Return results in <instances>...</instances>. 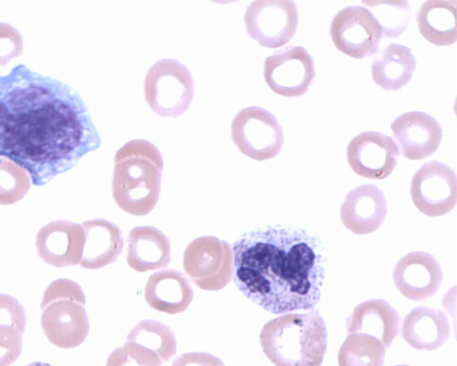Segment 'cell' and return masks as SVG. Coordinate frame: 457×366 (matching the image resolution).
I'll list each match as a JSON object with an SVG mask.
<instances>
[{
  "mask_svg": "<svg viewBox=\"0 0 457 366\" xmlns=\"http://www.w3.org/2000/svg\"><path fill=\"white\" fill-rule=\"evenodd\" d=\"M79 94L61 80L14 66L0 76V156L46 185L100 147Z\"/></svg>",
  "mask_w": 457,
  "mask_h": 366,
  "instance_id": "cell-1",
  "label": "cell"
},
{
  "mask_svg": "<svg viewBox=\"0 0 457 366\" xmlns=\"http://www.w3.org/2000/svg\"><path fill=\"white\" fill-rule=\"evenodd\" d=\"M232 254L236 287L263 310L287 313L320 301L325 254L315 235L290 227L259 228L238 237Z\"/></svg>",
  "mask_w": 457,
  "mask_h": 366,
  "instance_id": "cell-2",
  "label": "cell"
},
{
  "mask_svg": "<svg viewBox=\"0 0 457 366\" xmlns=\"http://www.w3.org/2000/svg\"><path fill=\"white\" fill-rule=\"evenodd\" d=\"M163 160L151 142L133 139L115 154L112 182L117 205L134 216L149 213L157 204L161 193Z\"/></svg>",
  "mask_w": 457,
  "mask_h": 366,
  "instance_id": "cell-3",
  "label": "cell"
},
{
  "mask_svg": "<svg viewBox=\"0 0 457 366\" xmlns=\"http://www.w3.org/2000/svg\"><path fill=\"white\" fill-rule=\"evenodd\" d=\"M327 339L326 323L318 310L276 317L260 333L262 351L276 366H321Z\"/></svg>",
  "mask_w": 457,
  "mask_h": 366,
  "instance_id": "cell-4",
  "label": "cell"
},
{
  "mask_svg": "<svg viewBox=\"0 0 457 366\" xmlns=\"http://www.w3.org/2000/svg\"><path fill=\"white\" fill-rule=\"evenodd\" d=\"M86 296L81 287L68 279L50 283L41 301V327L50 343L70 349L87 337L89 321L85 310Z\"/></svg>",
  "mask_w": 457,
  "mask_h": 366,
  "instance_id": "cell-5",
  "label": "cell"
},
{
  "mask_svg": "<svg viewBox=\"0 0 457 366\" xmlns=\"http://www.w3.org/2000/svg\"><path fill=\"white\" fill-rule=\"evenodd\" d=\"M144 95L145 102L157 115L179 117L186 112L194 98L191 71L176 59L159 60L145 74Z\"/></svg>",
  "mask_w": 457,
  "mask_h": 366,
  "instance_id": "cell-6",
  "label": "cell"
},
{
  "mask_svg": "<svg viewBox=\"0 0 457 366\" xmlns=\"http://www.w3.org/2000/svg\"><path fill=\"white\" fill-rule=\"evenodd\" d=\"M183 267L199 288L220 290L233 278L232 248L227 241L216 237H196L184 251Z\"/></svg>",
  "mask_w": 457,
  "mask_h": 366,
  "instance_id": "cell-7",
  "label": "cell"
},
{
  "mask_svg": "<svg viewBox=\"0 0 457 366\" xmlns=\"http://www.w3.org/2000/svg\"><path fill=\"white\" fill-rule=\"evenodd\" d=\"M231 137L237 149L255 161L274 158L284 143L280 123L273 113L260 106H249L236 114Z\"/></svg>",
  "mask_w": 457,
  "mask_h": 366,
  "instance_id": "cell-8",
  "label": "cell"
},
{
  "mask_svg": "<svg viewBox=\"0 0 457 366\" xmlns=\"http://www.w3.org/2000/svg\"><path fill=\"white\" fill-rule=\"evenodd\" d=\"M248 35L261 46L277 48L287 44L298 24L293 1L258 0L250 4L244 16Z\"/></svg>",
  "mask_w": 457,
  "mask_h": 366,
  "instance_id": "cell-9",
  "label": "cell"
},
{
  "mask_svg": "<svg viewBox=\"0 0 457 366\" xmlns=\"http://www.w3.org/2000/svg\"><path fill=\"white\" fill-rule=\"evenodd\" d=\"M330 36L337 50L350 57L363 59L377 52L382 29L369 9L351 5L333 18Z\"/></svg>",
  "mask_w": 457,
  "mask_h": 366,
  "instance_id": "cell-10",
  "label": "cell"
},
{
  "mask_svg": "<svg viewBox=\"0 0 457 366\" xmlns=\"http://www.w3.org/2000/svg\"><path fill=\"white\" fill-rule=\"evenodd\" d=\"M411 195L416 208L423 214L439 217L450 212L457 202V179L448 165L430 161L413 175Z\"/></svg>",
  "mask_w": 457,
  "mask_h": 366,
  "instance_id": "cell-11",
  "label": "cell"
},
{
  "mask_svg": "<svg viewBox=\"0 0 457 366\" xmlns=\"http://www.w3.org/2000/svg\"><path fill=\"white\" fill-rule=\"evenodd\" d=\"M314 76L313 60L303 46L283 48L264 61V79L279 96L296 97L304 95Z\"/></svg>",
  "mask_w": 457,
  "mask_h": 366,
  "instance_id": "cell-12",
  "label": "cell"
},
{
  "mask_svg": "<svg viewBox=\"0 0 457 366\" xmlns=\"http://www.w3.org/2000/svg\"><path fill=\"white\" fill-rule=\"evenodd\" d=\"M346 156L350 167L359 176L385 179L396 166L399 149L389 136L364 131L349 142Z\"/></svg>",
  "mask_w": 457,
  "mask_h": 366,
  "instance_id": "cell-13",
  "label": "cell"
},
{
  "mask_svg": "<svg viewBox=\"0 0 457 366\" xmlns=\"http://www.w3.org/2000/svg\"><path fill=\"white\" fill-rule=\"evenodd\" d=\"M393 280L404 297L419 302L438 292L443 282V271L440 263L431 254L413 251L396 262Z\"/></svg>",
  "mask_w": 457,
  "mask_h": 366,
  "instance_id": "cell-14",
  "label": "cell"
},
{
  "mask_svg": "<svg viewBox=\"0 0 457 366\" xmlns=\"http://www.w3.org/2000/svg\"><path fill=\"white\" fill-rule=\"evenodd\" d=\"M84 242L85 233L81 224L64 220L47 223L36 237L39 257L46 263L57 268L79 264Z\"/></svg>",
  "mask_w": 457,
  "mask_h": 366,
  "instance_id": "cell-15",
  "label": "cell"
},
{
  "mask_svg": "<svg viewBox=\"0 0 457 366\" xmlns=\"http://www.w3.org/2000/svg\"><path fill=\"white\" fill-rule=\"evenodd\" d=\"M390 128L402 154L410 160L432 155L442 140L438 121L427 112L411 111L395 118Z\"/></svg>",
  "mask_w": 457,
  "mask_h": 366,
  "instance_id": "cell-16",
  "label": "cell"
},
{
  "mask_svg": "<svg viewBox=\"0 0 457 366\" xmlns=\"http://www.w3.org/2000/svg\"><path fill=\"white\" fill-rule=\"evenodd\" d=\"M387 212L383 192L373 184L359 186L345 195L340 207L345 227L357 235L376 231L384 222Z\"/></svg>",
  "mask_w": 457,
  "mask_h": 366,
  "instance_id": "cell-17",
  "label": "cell"
},
{
  "mask_svg": "<svg viewBox=\"0 0 457 366\" xmlns=\"http://www.w3.org/2000/svg\"><path fill=\"white\" fill-rule=\"evenodd\" d=\"M401 335L414 349L435 351L449 339L451 327L443 311L420 305L404 316Z\"/></svg>",
  "mask_w": 457,
  "mask_h": 366,
  "instance_id": "cell-18",
  "label": "cell"
},
{
  "mask_svg": "<svg viewBox=\"0 0 457 366\" xmlns=\"http://www.w3.org/2000/svg\"><path fill=\"white\" fill-rule=\"evenodd\" d=\"M400 315L386 301L369 299L356 305L346 321L348 334L375 337L388 348L398 335Z\"/></svg>",
  "mask_w": 457,
  "mask_h": 366,
  "instance_id": "cell-19",
  "label": "cell"
},
{
  "mask_svg": "<svg viewBox=\"0 0 457 366\" xmlns=\"http://www.w3.org/2000/svg\"><path fill=\"white\" fill-rule=\"evenodd\" d=\"M81 226L85 242L79 265L87 270H98L113 263L123 249L120 229L105 219L86 220Z\"/></svg>",
  "mask_w": 457,
  "mask_h": 366,
  "instance_id": "cell-20",
  "label": "cell"
},
{
  "mask_svg": "<svg viewBox=\"0 0 457 366\" xmlns=\"http://www.w3.org/2000/svg\"><path fill=\"white\" fill-rule=\"evenodd\" d=\"M194 298L188 279L179 270L164 269L148 278L145 286V299L149 306L168 314L184 312Z\"/></svg>",
  "mask_w": 457,
  "mask_h": 366,
  "instance_id": "cell-21",
  "label": "cell"
},
{
  "mask_svg": "<svg viewBox=\"0 0 457 366\" xmlns=\"http://www.w3.org/2000/svg\"><path fill=\"white\" fill-rule=\"evenodd\" d=\"M170 243L167 236L153 226L132 229L128 237L127 262L138 272L155 270L170 261Z\"/></svg>",
  "mask_w": 457,
  "mask_h": 366,
  "instance_id": "cell-22",
  "label": "cell"
},
{
  "mask_svg": "<svg viewBox=\"0 0 457 366\" xmlns=\"http://www.w3.org/2000/svg\"><path fill=\"white\" fill-rule=\"evenodd\" d=\"M415 68L416 60L409 47L390 44L372 63L371 74L378 86L396 91L411 81Z\"/></svg>",
  "mask_w": 457,
  "mask_h": 366,
  "instance_id": "cell-23",
  "label": "cell"
},
{
  "mask_svg": "<svg viewBox=\"0 0 457 366\" xmlns=\"http://www.w3.org/2000/svg\"><path fill=\"white\" fill-rule=\"evenodd\" d=\"M456 11L455 1L424 2L417 15L420 34L436 46L453 45L457 40Z\"/></svg>",
  "mask_w": 457,
  "mask_h": 366,
  "instance_id": "cell-24",
  "label": "cell"
},
{
  "mask_svg": "<svg viewBox=\"0 0 457 366\" xmlns=\"http://www.w3.org/2000/svg\"><path fill=\"white\" fill-rule=\"evenodd\" d=\"M127 341L154 353L162 362H168L177 353L173 331L164 323L154 320L138 321L129 332Z\"/></svg>",
  "mask_w": 457,
  "mask_h": 366,
  "instance_id": "cell-25",
  "label": "cell"
},
{
  "mask_svg": "<svg viewBox=\"0 0 457 366\" xmlns=\"http://www.w3.org/2000/svg\"><path fill=\"white\" fill-rule=\"evenodd\" d=\"M386 347L367 334H348L337 354L339 366H383Z\"/></svg>",
  "mask_w": 457,
  "mask_h": 366,
  "instance_id": "cell-26",
  "label": "cell"
},
{
  "mask_svg": "<svg viewBox=\"0 0 457 366\" xmlns=\"http://www.w3.org/2000/svg\"><path fill=\"white\" fill-rule=\"evenodd\" d=\"M378 22L385 37L395 38L407 28L411 20L408 1H362Z\"/></svg>",
  "mask_w": 457,
  "mask_h": 366,
  "instance_id": "cell-27",
  "label": "cell"
},
{
  "mask_svg": "<svg viewBox=\"0 0 457 366\" xmlns=\"http://www.w3.org/2000/svg\"><path fill=\"white\" fill-rule=\"evenodd\" d=\"M30 182L26 171L8 159H0V204H12L22 199Z\"/></svg>",
  "mask_w": 457,
  "mask_h": 366,
  "instance_id": "cell-28",
  "label": "cell"
},
{
  "mask_svg": "<svg viewBox=\"0 0 457 366\" xmlns=\"http://www.w3.org/2000/svg\"><path fill=\"white\" fill-rule=\"evenodd\" d=\"M162 363L154 353L127 341L110 354L105 366H162Z\"/></svg>",
  "mask_w": 457,
  "mask_h": 366,
  "instance_id": "cell-29",
  "label": "cell"
},
{
  "mask_svg": "<svg viewBox=\"0 0 457 366\" xmlns=\"http://www.w3.org/2000/svg\"><path fill=\"white\" fill-rule=\"evenodd\" d=\"M22 334L12 326L0 324V366H10L20 357Z\"/></svg>",
  "mask_w": 457,
  "mask_h": 366,
  "instance_id": "cell-30",
  "label": "cell"
},
{
  "mask_svg": "<svg viewBox=\"0 0 457 366\" xmlns=\"http://www.w3.org/2000/svg\"><path fill=\"white\" fill-rule=\"evenodd\" d=\"M23 51V39L20 31L7 22H0V66L6 65Z\"/></svg>",
  "mask_w": 457,
  "mask_h": 366,
  "instance_id": "cell-31",
  "label": "cell"
},
{
  "mask_svg": "<svg viewBox=\"0 0 457 366\" xmlns=\"http://www.w3.org/2000/svg\"><path fill=\"white\" fill-rule=\"evenodd\" d=\"M26 320L20 302L12 295L0 294V324L12 326L24 333Z\"/></svg>",
  "mask_w": 457,
  "mask_h": 366,
  "instance_id": "cell-32",
  "label": "cell"
},
{
  "mask_svg": "<svg viewBox=\"0 0 457 366\" xmlns=\"http://www.w3.org/2000/svg\"><path fill=\"white\" fill-rule=\"evenodd\" d=\"M171 366H226L217 356L205 352H190L180 354Z\"/></svg>",
  "mask_w": 457,
  "mask_h": 366,
  "instance_id": "cell-33",
  "label": "cell"
},
{
  "mask_svg": "<svg viewBox=\"0 0 457 366\" xmlns=\"http://www.w3.org/2000/svg\"><path fill=\"white\" fill-rule=\"evenodd\" d=\"M26 366H54V365H51L50 363H47V362H34L29 363Z\"/></svg>",
  "mask_w": 457,
  "mask_h": 366,
  "instance_id": "cell-34",
  "label": "cell"
},
{
  "mask_svg": "<svg viewBox=\"0 0 457 366\" xmlns=\"http://www.w3.org/2000/svg\"><path fill=\"white\" fill-rule=\"evenodd\" d=\"M394 366H411V365H408V364H397V365H394Z\"/></svg>",
  "mask_w": 457,
  "mask_h": 366,
  "instance_id": "cell-35",
  "label": "cell"
}]
</instances>
